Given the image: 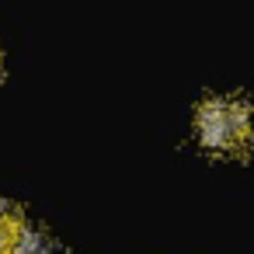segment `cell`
I'll list each match as a JSON object with an SVG mask.
<instances>
[{"label":"cell","mask_w":254,"mask_h":254,"mask_svg":"<svg viewBox=\"0 0 254 254\" xmlns=\"http://www.w3.org/2000/svg\"><path fill=\"white\" fill-rule=\"evenodd\" d=\"M195 136L209 153H240L254 139L251 105L244 98H209L195 115Z\"/></svg>","instance_id":"obj_1"},{"label":"cell","mask_w":254,"mask_h":254,"mask_svg":"<svg viewBox=\"0 0 254 254\" xmlns=\"http://www.w3.org/2000/svg\"><path fill=\"white\" fill-rule=\"evenodd\" d=\"M21 230H25L21 216H18L11 205L0 202V254H14V251H18V237H21Z\"/></svg>","instance_id":"obj_2"},{"label":"cell","mask_w":254,"mask_h":254,"mask_svg":"<svg viewBox=\"0 0 254 254\" xmlns=\"http://www.w3.org/2000/svg\"><path fill=\"white\" fill-rule=\"evenodd\" d=\"M14 254H53V244L39 233V230H21V237H18V251Z\"/></svg>","instance_id":"obj_3"}]
</instances>
